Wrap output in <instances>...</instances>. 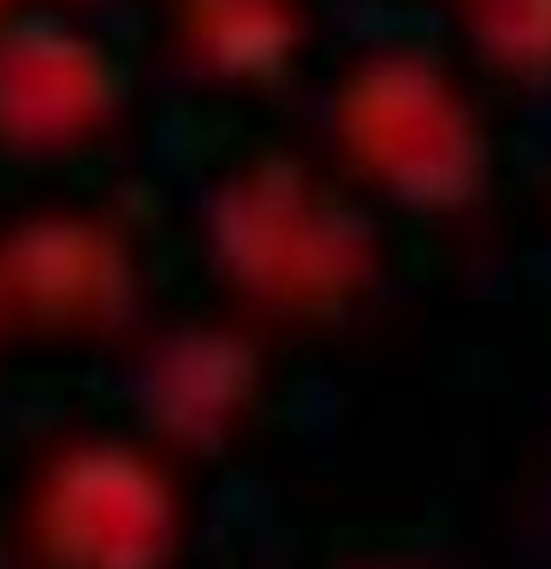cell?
Returning <instances> with one entry per match:
<instances>
[{
    "label": "cell",
    "instance_id": "cell-5",
    "mask_svg": "<svg viewBox=\"0 0 551 569\" xmlns=\"http://www.w3.org/2000/svg\"><path fill=\"white\" fill-rule=\"evenodd\" d=\"M0 24H7V0H0Z\"/></svg>",
    "mask_w": 551,
    "mask_h": 569
},
{
    "label": "cell",
    "instance_id": "cell-3",
    "mask_svg": "<svg viewBox=\"0 0 551 569\" xmlns=\"http://www.w3.org/2000/svg\"><path fill=\"white\" fill-rule=\"evenodd\" d=\"M101 107L96 53L60 24H0V149L36 154L78 137Z\"/></svg>",
    "mask_w": 551,
    "mask_h": 569
},
{
    "label": "cell",
    "instance_id": "cell-2",
    "mask_svg": "<svg viewBox=\"0 0 551 569\" xmlns=\"http://www.w3.org/2000/svg\"><path fill=\"white\" fill-rule=\"evenodd\" d=\"M0 267H7L12 315L48 332L96 327L119 297V256L107 231L71 213H42L0 231Z\"/></svg>",
    "mask_w": 551,
    "mask_h": 569
},
{
    "label": "cell",
    "instance_id": "cell-4",
    "mask_svg": "<svg viewBox=\"0 0 551 569\" xmlns=\"http://www.w3.org/2000/svg\"><path fill=\"white\" fill-rule=\"evenodd\" d=\"M12 320L18 315H12V291H7V267H0V338L12 332Z\"/></svg>",
    "mask_w": 551,
    "mask_h": 569
},
{
    "label": "cell",
    "instance_id": "cell-1",
    "mask_svg": "<svg viewBox=\"0 0 551 569\" xmlns=\"http://www.w3.org/2000/svg\"><path fill=\"white\" fill-rule=\"evenodd\" d=\"M167 533L154 469L107 439L53 451L18 510V546L36 569H154Z\"/></svg>",
    "mask_w": 551,
    "mask_h": 569
}]
</instances>
